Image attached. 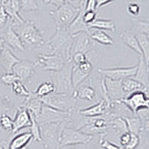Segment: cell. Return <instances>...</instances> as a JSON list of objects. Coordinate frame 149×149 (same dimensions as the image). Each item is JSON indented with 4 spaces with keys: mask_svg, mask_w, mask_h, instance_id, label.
Returning <instances> with one entry per match:
<instances>
[{
    "mask_svg": "<svg viewBox=\"0 0 149 149\" xmlns=\"http://www.w3.org/2000/svg\"><path fill=\"white\" fill-rule=\"evenodd\" d=\"M10 26L19 36L26 48L32 49L46 44L44 31L37 27L34 21L24 19L20 21L13 20Z\"/></svg>",
    "mask_w": 149,
    "mask_h": 149,
    "instance_id": "6da1fadb",
    "label": "cell"
},
{
    "mask_svg": "<svg viewBox=\"0 0 149 149\" xmlns=\"http://www.w3.org/2000/svg\"><path fill=\"white\" fill-rule=\"evenodd\" d=\"M83 8H84V2L78 5L68 2L55 10H51L49 14L54 19L57 28L68 29Z\"/></svg>",
    "mask_w": 149,
    "mask_h": 149,
    "instance_id": "7a4b0ae2",
    "label": "cell"
},
{
    "mask_svg": "<svg viewBox=\"0 0 149 149\" xmlns=\"http://www.w3.org/2000/svg\"><path fill=\"white\" fill-rule=\"evenodd\" d=\"M68 122H54L40 126V142L45 149H61V134Z\"/></svg>",
    "mask_w": 149,
    "mask_h": 149,
    "instance_id": "3957f363",
    "label": "cell"
},
{
    "mask_svg": "<svg viewBox=\"0 0 149 149\" xmlns=\"http://www.w3.org/2000/svg\"><path fill=\"white\" fill-rule=\"evenodd\" d=\"M72 37L67 29L57 28L54 35L47 42V46L50 50V54L57 53L63 55L66 61L70 59V49H71Z\"/></svg>",
    "mask_w": 149,
    "mask_h": 149,
    "instance_id": "277c9868",
    "label": "cell"
},
{
    "mask_svg": "<svg viewBox=\"0 0 149 149\" xmlns=\"http://www.w3.org/2000/svg\"><path fill=\"white\" fill-rule=\"evenodd\" d=\"M72 62L71 61H67L62 70L57 72H50L52 83L55 87L54 93L72 95L74 91L72 84Z\"/></svg>",
    "mask_w": 149,
    "mask_h": 149,
    "instance_id": "5b68a950",
    "label": "cell"
},
{
    "mask_svg": "<svg viewBox=\"0 0 149 149\" xmlns=\"http://www.w3.org/2000/svg\"><path fill=\"white\" fill-rule=\"evenodd\" d=\"M43 104L55 110L63 112H72L76 105V98L72 95L53 93L41 98Z\"/></svg>",
    "mask_w": 149,
    "mask_h": 149,
    "instance_id": "8992f818",
    "label": "cell"
},
{
    "mask_svg": "<svg viewBox=\"0 0 149 149\" xmlns=\"http://www.w3.org/2000/svg\"><path fill=\"white\" fill-rule=\"evenodd\" d=\"M93 139V136L85 134L80 130L66 125L62 130L61 134V146L87 145Z\"/></svg>",
    "mask_w": 149,
    "mask_h": 149,
    "instance_id": "52a82bcc",
    "label": "cell"
},
{
    "mask_svg": "<svg viewBox=\"0 0 149 149\" xmlns=\"http://www.w3.org/2000/svg\"><path fill=\"white\" fill-rule=\"evenodd\" d=\"M72 112H63L50 107L43 104L40 115L35 119L39 125L54 122H70ZM67 123V124H68Z\"/></svg>",
    "mask_w": 149,
    "mask_h": 149,
    "instance_id": "ba28073f",
    "label": "cell"
},
{
    "mask_svg": "<svg viewBox=\"0 0 149 149\" xmlns=\"http://www.w3.org/2000/svg\"><path fill=\"white\" fill-rule=\"evenodd\" d=\"M66 61L63 55L57 53L40 54L34 64L36 67L40 68L42 71L57 72L63 69Z\"/></svg>",
    "mask_w": 149,
    "mask_h": 149,
    "instance_id": "9c48e42d",
    "label": "cell"
},
{
    "mask_svg": "<svg viewBox=\"0 0 149 149\" xmlns=\"http://www.w3.org/2000/svg\"><path fill=\"white\" fill-rule=\"evenodd\" d=\"M119 102L125 105L135 115L139 110L149 108V99L147 93L141 90L131 93Z\"/></svg>",
    "mask_w": 149,
    "mask_h": 149,
    "instance_id": "30bf717a",
    "label": "cell"
},
{
    "mask_svg": "<svg viewBox=\"0 0 149 149\" xmlns=\"http://www.w3.org/2000/svg\"><path fill=\"white\" fill-rule=\"evenodd\" d=\"M137 69V65L128 67L98 69V72L104 77L115 81H122L127 78H133Z\"/></svg>",
    "mask_w": 149,
    "mask_h": 149,
    "instance_id": "8fae6325",
    "label": "cell"
},
{
    "mask_svg": "<svg viewBox=\"0 0 149 149\" xmlns=\"http://www.w3.org/2000/svg\"><path fill=\"white\" fill-rule=\"evenodd\" d=\"M72 37V41L70 49V59L74 53L83 52L86 54L90 51L91 41L88 34L79 33Z\"/></svg>",
    "mask_w": 149,
    "mask_h": 149,
    "instance_id": "7c38bea8",
    "label": "cell"
},
{
    "mask_svg": "<svg viewBox=\"0 0 149 149\" xmlns=\"http://www.w3.org/2000/svg\"><path fill=\"white\" fill-rule=\"evenodd\" d=\"M36 66L29 61H19L13 67L12 72L16 74L21 81H27L36 72Z\"/></svg>",
    "mask_w": 149,
    "mask_h": 149,
    "instance_id": "4fadbf2b",
    "label": "cell"
},
{
    "mask_svg": "<svg viewBox=\"0 0 149 149\" xmlns=\"http://www.w3.org/2000/svg\"><path fill=\"white\" fill-rule=\"evenodd\" d=\"M31 125L30 115L25 106L19 107L17 110L15 119L13 120L12 134H16L22 129L29 127Z\"/></svg>",
    "mask_w": 149,
    "mask_h": 149,
    "instance_id": "5bb4252c",
    "label": "cell"
},
{
    "mask_svg": "<svg viewBox=\"0 0 149 149\" xmlns=\"http://www.w3.org/2000/svg\"><path fill=\"white\" fill-rule=\"evenodd\" d=\"M112 103V102H111ZM111 103H108L105 99H102L95 104L92 105L86 108L81 109L79 114L85 117H97L102 116L107 113Z\"/></svg>",
    "mask_w": 149,
    "mask_h": 149,
    "instance_id": "9a60e30c",
    "label": "cell"
},
{
    "mask_svg": "<svg viewBox=\"0 0 149 149\" xmlns=\"http://www.w3.org/2000/svg\"><path fill=\"white\" fill-rule=\"evenodd\" d=\"M3 38L5 39V45L10 48L12 51L23 52L26 49L19 36L10 26L5 31Z\"/></svg>",
    "mask_w": 149,
    "mask_h": 149,
    "instance_id": "2e32d148",
    "label": "cell"
},
{
    "mask_svg": "<svg viewBox=\"0 0 149 149\" xmlns=\"http://www.w3.org/2000/svg\"><path fill=\"white\" fill-rule=\"evenodd\" d=\"M20 59L12 52V50L5 45V48L0 53V66L4 69L5 72H12L14 65L18 63Z\"/></svg>",
    "mask_w": 149,
    "mask_h": 149,
    "instance_id": "e0dca14e",
    "label": "cell"
},
{
    "mask_svg": "<svg viewBox=\"0 0 149 149\" xmlns=\"http://www.w3.org/2000/svg\"><path fill=\"white\" fill-rule=\"evenodd\" d=\"M84 12V8L81 10L79 14L77 15L74 20L72 21L70 26L68 27V31L70 32L71 36L75 35L79 33H86V34H90V31L89 29L88 26L84 22L83 19V14Z\"/></svg>",
    "mask_w": 149,
    "mask_h": 149,
    "instance_id": "ac0fdd59",
    "label": "cell"
},
{
    "mask_svg": "<svg viewBox=\"0 0 149 149\" xmlns=\"http://www.w3.org/2000/svg\"><path fill=\"white\" fill-rule=\"evenodd\" d=\"M133 78L142 84L146 88L148 89V66L146 64L142 55H139L137 69Z\"/></svg>",
    "mask_w": 149,
    "mask_h": 149,
    "instance_id": "d6986e66",
    "label": "cell"
},
{
    "mask_svg": "<svg viewBox=\"0 0 149 149\" xmlns=\"http://www.w3.org/2000/svg\"><path fill=\"white\" fill-rule=\"evenodd\" d=\"M24 106L36 118L41 113L42 106H43V102H42L40 98L36 96L34 93H31L30 95L27 98H26Z\"/></svg>",
    "mask_w": 149,
    "mask_h": 149,
    "instance_id": "ffe728a7",
    "label": "cell"
},
{
    "mask_svg": "<svg viewBox=\"0 0 149 149\" xmlns=\"http://www.w3.org/2000/svg\"><path fill=\"white\" fill-rule=\"evenodd\" d=\"M32 139V134H31V132L21 133L12 138L8 145V149H19L28 146Z\"/></svg>",
    "mask_w": 149,
    "mask_h": 149,
    "instance_id": "44dd1931",
    "label": "cell"
},
{
    "mask_svg": "<svg viewBox=\"0 0 149 149\" xmlns=\"http://www.w3.org/2000/svg\"><path fill=\"white\" fill-rule=\"evenodd\" d=\"M72 95L76 99L78 98L81 100L90 102V101H93L96 96V91L93 86L86 85L81 87L78 86V88L73 91Z\"/></svg>",
    "mask_w": 149,
    "mask_h": 149,
    "instance_id": "7402d4cb",
    "label": "cell"
},
{
    "mask_svg": "<svg viewBox=\"0 0 149 149\" xmlns=\"http://www.w3.org/2000/svg\"><path fill=\"white\" fill-rule=\"evenodd\" d=\"M122 87L126 96L131 93L138 90L148 93V89L133 78H127L122 80Z\"/></svg>",
    "mask_w": 149,
    "mask_h": 149,
    "instance_id": "603a6c76",
    "label": "cell"
},
{
    "mask_svg": "<svg viewBox=\"0 0 149 149\" xmlns=\"http://www.w3.org/2000/svg\"><path fill=\"white\" fill-rule=\"evenodd\" d=\"M121 39L122 40L123 42L127 47L130 48V49H132L134 52L138 54L139 55L142 56V51H141L140 47L139 46L138 41L136 40L135 34L132 33L130 31H127L125 32L122 33L120 35Z\"/></svg>",
    "mask_w": 149,
    "mask_h": 149,
    "instance_id": "cb8c5ba5",
    "label": "cell"
},
{
    "mask_svg": "<svg viewBox=\"0 0 149 149\" xmlns=\"http://www.w3.org/2000/svg\"><path fill=\"white\" fill-rule=\"evenodd\" d=\"M90 31L91 29L97 30L110 31L114 32L116 31V25L111 19H95V20L87 25Z\"/></svg>",
    "mask_w": 149,
    "mask_h": 149,
    "instance_id": "d4e9b609",
    "label": "cell"
},
{
    "mask_svg": "<svg viewBox=\"0 0 149 149\" xmlns=\"http://www.w3.org/2000/svg\"><path fill=\"white\" fill-rule=\"evenodd\" d=\"M126 122L127 131L132 134L139 136L142 130V125L141 120L137 116H133L123 118Z\"/></svg>",
    "mask_w": 149,
    "mask_h": 149,
    "instance_id": "484cf974",
    "label": "cell"
},
{
    "mask_svg": "<svg viewBox=\"0 0 149 149\" xmlns=\"http://www.w3.org/2000/svg\"><path fill=\"white\" fill-rule=\"evenodd\" d=\"M136 40L138 41L139 46L140 47L141 51L142 53V57L146 61V64L148 66L149 61V34H135Z\"/></svg>",
    "mask_w": 149,
    "mask_h": 149,
    "instance_id": "4316f807",
    "label": "cell"
},
{
    "mask_svg": "<svg viewBox=\"0 0 149 149\" xmlns=\"http://www.w3.org/2000/svg\"><path fill=\"white\" fill-rule=\"evenodd\" d=\"M90 74L84 72L78 68L77 65L73 64L72 69V84L74 90L78 88L86 78H88Z\"/></svg>",
    "mask_w": 149,
    "mask_h": 149,
    "instance_id": "83f0119b",
    "label": "cell"
},
{
    "mask_svg": "<svg viewBox=\"0 0 149 149\" xmlns=\"http://www.w3.org/2000/svg\"><path fill=\"white\" fill-rule=\"evenodd\" d=\"M89 35H90V39L100 43V44L104 45V46H113V39L107 33L102 30L95 29V31L90 33Z\"/></svg>",
    "mask_w": 149,
    "mask_h": 149,
    "instance_id": "f1b7e54d",
    "label": "cell"
},
{
    "mask_svg": "<svg viewBox=\"0 0 149 149\" xmlns=\"http://www.w3.org/2000/svg\"><path fill=\"white\" fill-rule=\"evenodd\" d=\"M108 124V129H112L116 134H123L127 132V125L125 119L122 117H114L107 122Z\"/></svg>",
    "mask_w": 149,
    "mask_h": 149,
    "instance_id": "f546056e",
    "label": "cell"
},
{
    "mask_svg": "<svg viewBox=\"0 0 149 149\" xmlns=\"http://www.w3.org/2000/svg\"><path fill=\"white\" fill-rule=\"evenodd\" d=\"M54 91H55V87L54 84L52 82L45 81L38 86V88L34 93L36 96L41 98L54 93Z\"/></svg>",
    "mask_w": 149,
    "mask_h": 149,
    "instance_id": "4dcf8cb0",
    "label": "cell"
},
{
    "mask_svg": "<svg viewBox=\"0 0 149 149\" xmlns=\"http://www.w3.org/2000/svg\"><path fill=\"white\" fill-rule=\"evenodd\" d=\"M29 111V110H28ZM31 119V125L29 126L31 134H32L33 140L36 142H40V126L35 119V117L30 111H29Z\"/></svg>",
    "mask_w": 149,
    "mask_h": 149,
    "instance_id": "1f68e13d",
    "label": "cell"
},
{
    "mask_svg": "<svg viewBox=\"0 0 149 149\" xmlns=\"http://www.w3.org/2000/svg\"><path fill=\"white\" fill-rule=\"evenodd\" d=\"M11 86L13 92L17 96L24 97V98H27L30 95L31 92H29L26 88V86H24L23 83L21 81H19V80L16 81Z\"/></svg>",
    "mask_w": 149,
    "mask_h": 149,
    "instance_id": "d6a6232c",
    "label": "cell"
},
{
    "mask_svg": "<svg viewBox=\"0 0 149 149\" xmlns=\"http://www.w3.org/2000/svg\"><path fill=\"white\" fill-rule=\"evenodd\" d=\"M148 29L149 24L147 21H146V22H144V21H136L135 25H134L132 30H130V31L134 33V34H139V33L149 34Z\"/></svg>",
    "mask_w": 149,
    "mask_h": 149,
    "instance_id": "836d02e7",
    "label": "cell"
},
{
    "mask_svg": "<svg viewBox=\"0 0 149 149\" xmlns=\"http://www.w3.org/2000/svg\"><path fill=\"white\" fill-rule=\"evenodd\" d=\"M19 1L20 4V10L24 11H34L39 8L36 0H19Z\"/></svg>",
    "mask_w": 149,
    "mask_h": 149,
    "instance_id": "e575fe53",
    "label": "cell"
},
{
    "mask_svg": "<svg viewBox=\"0 0 149 149\" xmlns=\"http://www.w3.org/2000/svg\"><path fill=\"white\" fill-rule=\"evenodd\" d=\"M127 10L130 16L134 17H138L141 14L142 6H141L139 2L133 1V2H130L127 4Z\"/></svg>",
    "mask_w": 149,
    "mask_h": 149,
    "instance_id": "d590c367",
    "label": "cell"
},
{
    "mask_svg": "<svg viewBox=\"0 0 149 149\" xmlns=\"http://www.w3.org/2000/svg\"><path fill=\"white\" fill-rule=\"evenodd\" d=\"M0 126L7 131H11L13 129V120L6 113H2L0 116Z\"/></svg>",
    "mask_w": 149,
    "mask_h": 149,
    "instance_id": "8d00e7d4",
    "label": "cell"
},
{
    "mask_svg": "<svg viewBox=\"0 0 149 149\" xmlns=\"http://www.w3.org/2000/svg\"><path fill=\"white\" fill-rule=\"evenodd\" d=\"M1 81L2 82V84H4L6 86H11L17 80H19V78H18L17 74H14L13 72H5V74H2L1 78ZM20 81V80H19Z\"/></svg>",
    "mask_w": 149,
    "mask_h": 149,
    "instance_id": "74e56055",
    "label": "cell"
},
{
    "mask_svg": "<svg viewBox=\"0 0 149 149\" xmlns=\"http://www.w3.org/2000/svg\"><path fill=\"white\" fill-rule=\"evenodd\" d=\"M107 133H103L100 134V139H99V144L104 149H122V148L119 146L114 144L113 142L105 139V136Z\"/></svg>",
    "mask_w": 149,
    "mask_h": 149,
    "instance_id": "f35d334b",
    "label": "cell"
},
{
    "mask_svg": "<svg viewBox=\"0 0 149 149\" xmlns=\"http://www.w3.org/2000/svg\"><path fill=\"white\" fill-rule=\"evenodd\" d=\"M97 16V11L96 10H84L83 14V19L84 22L89 25L96 19Z\"/></svg>",
    "mask_w": 149,
    "mask_h": 149,
    "instance_id": "ab89813d",
    "label": "cell"
},
{
    "mask_svg": "<svg viewBox=\"0 0 149 149\" xmlns=\"http://www.w3.org/2000/svg\"><path fill=\"white\" fill-rule=\"evenodd\" d=\"M88 60L86 54L83 52H76L74 53L71 58V61L72 62L73 64L78 65L79 63H82L84 61H86Z\"/></svg>",
    "mask_w": 149,
    "mask_h": 149,
    "instance_id": "60d3db41",
    "label": "cell"
},
{
    "mask_svg": "<svg viewBox=\"0 0 149 149\" xmlns=\"http://www.w3.org/2000/svg\"><path fill=\"white\" fill-rule=\"evenodd\" d=\"M77 66H78V68H79L80 70H82V71L84 72L87 73V74H90V72H91L92 70H93V63H92L89 60H86V61H84V62L79 63V64H78Z\"/></svg>",
    "mask_w": 149,
    "mask_h": 149,
    "instance_id": "b9f144b4",
    "label": "cell"
},
{
    "mask_svg": "<svg viewBox=\"0 0 149 149\" xmlns=\"http://www.w3.org/2000/svg\"><path fill=\"white\" fill-rule=\"evenodd\" d=\"M10 20V17L4 7L0 5V28L2 27Z\"/></svg>",
    "mask_w": 149,
    "mask_h": 149,
    "instance_id": "7bdbcfd3",
    "label": "cell"
},
{
    "mask_svg": "<svg viewBox=\"0 0 149 149\" xmlns=\"http://www.w3.org/2000/svg\"><path fill=\"white\" fill-rule=\"evenodd\" d=\"M130 139H131V134L129 133L128 131L125 133H123V134H121L120 137H119V142H120V145L124 147L126 145L130 142Z\"/></svg>",
    "mask_w": 149,
    "mask_h": 149,
    "instance_id": "ee69618b",
    "label": "cell"
},
{
    "mask_svg": "<svg viewBox=\"0 0 149 149\" xmlns=\"http://www.w3.org/2000/svg\"><path fill=\"white\" fill-rule=\"evenodd\" d=\"M95 6H96V0H86L84 10H96Z\"/></svg>",
    "mask_w": 149,
    "mask_h": 149,
    "instance_id": "f6af8a7d",
    "label": "cell"
},
{
    "mask_svg": "<svg viewBox=\"0 0 149 149\" xmlns=\"http://www.w3.org/2000/svg\"><path fill=\"white\" fill-rule=\"evenodd\" d=\"M114 0H96V6H95V9L98 11V9L100 8L105 6V5H109L112 2H113Z\"/></svg>",
    "mask_w": 149,
    "mask_h": 149,
    "instance_id": "bcb514c9",
    "label": "cell"
},
{
    "mask_svg": "<svg viewBox=\"0 0 149 149\" xmlns=\"http://www.w3.org/2000/svg\"><path fill=\"white\" fill-rule=\"evenodd\" d=\"M68 2H69V0H50L49 4L54 5L56 8H58Z\"/></svg>",
    "mask_w": 149,
    "mask_h": 149,
    "instance_id": "7dc6e473",
    "label": "cell"
},
{
    "mask_svg": "<svg viewBox=\"0 0 149 149\" xmlns=\"http://www.w3.org/2000/svg\"><path fill=\"white\" fill-rule=\"evenodd\" d=\"M5 46V39L3 38V37H1V36H0V53L2 52V51L3 50Z\"/></svg>",
    "mask_w": 149,
    "mask_h": 149,
    "instance_id": "c3c4849f",
    "label": "cell"
},
{
    "mask_svg": "<svg viewBox=\"0 0 149 149\" xmlns=\"http://www.w3.org/2000/svg\"><path fill=\"white\" fill-rule=\"evenodd\" d=\"M4 110H5V109H4L3 105H2L1 101H0V116H1V114L5 113H4Z\"/></svg>",
    "mask_w": 149,
    "mask_h": 149,
    "instance_id": "681fc988",
    "label": "cell"
},
{
    "mask_svg": "<svg viewBox=\"0 0 149 149\" xmlns=\"http://www.w3.org/2000/svg\"><path fill=\"white\" fill-rule=\"evenodd\" d=\"M42 1L44 4H49V2H50V0H42Z\"/></svg>",
    "mask_w": 149,
    "mask_h": 149,
    "instance_id": "f907efd6",
    "label": "cell"
},
{
    "mask_svg": "<svg viewBox=\"0 0 149 149\" xmlns=\"http://www.w3.org/2000/svg\"><path fill=\"white\" fill-rule=\"evenodd\" d=\"M75 1H77V0H69V2H74Z\"/></svg>",
    "mask_w": 149,
    "mask_h": 149,
    "instance_id": "816d5d0a",
    "label": "cell"
},
{
    "mask_svg": "<svg viewBox=\"0 0 149 149\" xmlns=\"http://www.w3.org/2000/svg\"><path fill=\"white\" fill-rule=\"evenodd\" d=\"M135 149H137V148H135Z\"/></svg>",
    "mask_w": 149,
    "mask_h": 149,
    "instance_id": "f5cc1de1",
    "label": "cell"
},
{
    "mask_svg": "<svg viewBox=\"0 0 149 149\" xmlns=\"http://www.w3.org/2000/svg\"><path fill=\"white\" fill-rule=\"evenodd\" d=\"M0 127H1V126H0Z\"/></svg>",
    "mask_w": 149,
    "mask_h": 149,
    "instance_id": "db71d44e",
    "label": "cell"
}]
</instances>
